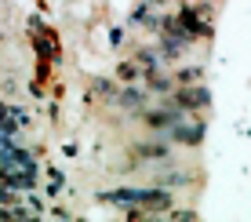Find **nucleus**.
Instances as JSON below:
<instances>
[{
	"label": "nucleus",
	"instance_id": "f257e3e1",
	"mask_svg": "<svg viewBox=\"0 0 251 222\" xmlns=\"http://www.w3.org/2000/svg\"><path fill=\"white\" fill-rule=\"evenodd\" d=\"M211 15H215V11H211L207 4H182L178 22H182L197 40H207V37H211Z\"/></svg>",
	"mask_w": 251,
	"mask_h": 222
},
{
	"label": "nucleus",
	"instance_id": "f03ea898",
	"mask_svg": "<svg viewBox=\"0 0 251 222\" xmlns=\"http://www.w3.org/2000/svg\"><path fill=\"white\" fill-rule=\"evenodd\" d=\"M171 102H175L178 109H186V113H204L211 95H207V88H201V84H182V88L171 95Z\"/></svg>",
	"mask_w": 251,
	"mask_h": 222
},
{
	"label": "nucleus",
	"instance_id": "7ed1b4c3",
	"mask_svg": "<svg viewBox=\"0 0 251 222\" xmlns=\"http://www.w3.org/2000/svg\"><path fill=\"white\" fill-rule=\"evenodd\" d=\"M186 117V109H178L175 102H168V106H160V109H153V113H146V124L153 127V131H171V127H175L178 121H182Z\"/></svg>",
	"mask_w": 251,
	"mask_h": 222
},
{
	"label": "nucleus",
	"instance_id": "20e7f679",
	"mask_svg": "<svg viewBox=\"0 0 251 222\" xmlns=\"http://www.w3.org/2000/svg\"><path fill=\"white\" fill-rule=\"evenodd\" d=\"M168 135L175 142H182V146H201V142H204V121H186V117H182Z\"/></svg>",
	"mask_w": 251,
	"mask_h": 222
},
{
	"label": "nucleus",
	"instance_id": "39448f33",
	"mask_svg": "<svg viewBox=\"0 0 251 222\" xmlns=\"http://www.w3.org/2000/svg\"><path fill=\"white\" fill-rule=\"evenodd\" d=\"M117 106L131 109V113H142V106H146V91H142V88H131V84H127V88L117 95Z\"/></svg>",
	"mask_w": 251,
	"mask_h": 222
},
{
	"label": "nucleus",
	"instance_id": "423d86ee",
	"mask_svg": "<svg viewBox=\"0 0 251 222\" xmlns=\"http://www.w3.org/2000/svg\"><path fill=\"white\" fill-rule=\"evenodd\" d=\"M186 48H189V44H182V40H175V37H168V33H164L160 44H157V51H160L164 62H175V58H182V51H186Z\"/></svg>",
	"mask_w": 251,
	"mask_h": 222
},
{
	"label": "nucleus",
	"instance_id": "0eeeda50",
	"mask_svg": "<svg viewBox=\"0 0 251 222\" xmlns=\"http://www.w3.org/2000/svg\"><path fill=\"white\" fill-rule=\"evenodd\" d=\"M160 22H164V19H157V11H153L150 4H142V0H138V7H135V15H131V25H146V29H160Z\"/></svg>",
	"mask_w": 251,
	"mask_h": 222
},
{
	"label": "nucleus",
	"instance_id": "6e6552de",
	"mask_svg": "<svg viewBox=\"0 0 251 222\" xmlns=\"http://www.w3.org/2000/svg\"><path fill=\"white\" fill-rule=\"evenodd\" d=\"M146 80H150V91H157V95H171V91H175V80H171L168 73H160V70L146 73Z\"/></svg>",
	"mask_w": 251,
	"mask_h": 222
},
{
	"label": "nucleus",
	"instance_id": "1a4fd4ad",
	"mask_svg": "<svg viewBox=\"0 0 251 222\" xmlns=\"http://www.w3.org/2000/svg\"><path fill=\"white\" fill-rule=\"evenodd\" d=\"M138 157H153V160H164V164H171V149L164 146V142H146V146H135Z\"/></svg>",
	"mask_w": 251,
	"mask_h": 222
},
{
	"label": "nucleus",
	"instance_id": "9d476101",
	"mask_svg": "<svg viewBox=\"0 0 251 222\" xmlns=\"http://www.w3.org/2000/svg\"><path fill=\"white\" fill-rule=\"evenodd\" d=\"M135 62L142 66L146 73H153V70H160V66H164V58H160V51H157V48H153V51H150V48H142V51H135Z\"/></svg>",
	"mask_w": 251,
	"mask_h": 222
},
{
	"label": "nucleus",
	"instance_id": "9b49d317",
	"mask_svg": "<svg viewBox=\"0 0 251 222\" xmlns=\"http://www.w3.org/2000/svg\"><path fill=\"white\" fill-rule=\"evenodd\" d=\"M117 76H120V80H124V84H135L138 76H146V70H142V66L135 62V58H131V62H120V70H117Z\"/></svg>",
	"mask_w": 251,
	"mask_h": 222
},
{
	"label": "nucleus",
	"instance_id": "f8f14e48",
	"mask_svg": "<svg viewBox=\"0 0 251 222\" xmlns=\"http://www.w3.org/2000/svg\"><path fill=\"white\" fill-rule=\"evenodd\" d=\"M201 76H204L201 66H182L178 70V84H201Z\"/></svg>",
	"mask_w": 251,
	"mask_h": 222
},
{
	"label": "nucleus",
	"instance_id": "ddd939ff",
	"mask_svg": "<svg viewBox=\"0 0 251 222\" xmlns=\"http://www.w3.org/2000/svg\"><path fill=\"white\" fill-rule=\"evenodd\" d=\"M182 182H189V175H160V186H182Z\"/></svg>",
	"mask_w": 251,
	"mask_h": 222
},
{
	"label": "nucleus",
	"instance_id": "4468645a",
	"mask_svg": "<svg viewBox=\"0 0 251 222\" xmlns=\"http://www.w3.org/2000/svg\"><path fill=\"white\" fill-rule=\"evenodd\" d=\"M95 95H113V84H106V80H95Z\"/></svg>",
	"mask_w": 251,
	"mask_h": 222
},
{
	"label": "nucleus",
	"instance_id": "2eb2a0df",
	"mask_svg": "<svg viewBox=\"0 0 251 222\" xmlns=\"http://www.w3.org/2000/svg\"><path fill=\"white\" fill-rule=\"evenodd\" d=\"M142 4H157V7H164V4H168V0H142Z\"/></svg>",
	"mask_w": 251,
	"mask_h": 222
}]
</instances>
